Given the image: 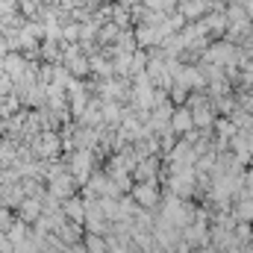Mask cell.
<instances>
[{"label":"cell","instance_id":"obj_1","mask_svg":"<svg viewBox=\"0 0 253 253\" xmlns=\"http://www.w3.org/2000/svg\"><path fill=\"white\" fill-rule=\"evenodd\" d=\"M68 171L77 177L80 186L88 183V177L94 174V150L91 147H77L68 153Z\"/></svg>","mask_w":253,"mask_h":253},{"label":"cell","instance_id":"obj_2","mask_svg":"<svg viewBox=\"0 0 253 253\" xmlns=\"http://www.w3.org/2000/svg\"><path fill=\"white\" fill-rule=\"evenodd\" d=\"M62 138L56 135V129H42L39 138L33 141V150L39 159H59V150H62Z\"/></svg>","mask_w":253,"mask_h":253},{"label":"cell","instance_id":"obj_3","mask_svg":"<svg viewBox=\"0 0 253 253\" xmlns=\"http://www.w3.org/2000/svg\"><path fill=\"white\" fill-rule=\"evenodd\" d=\"M77 189H80V183H77V177H74L71 171H65V174H59V177L53 180V183H47V191L56 194L59 200L71 197V194H77Z\"/></svg>","mask_w":253,"mask_h":253},{"label":"cell","instance_id":"obj_4","mask_svg":"<svg viewBox=\"0 0 253 253\" xmlns=\"http://www.w3.org/2000/svg\"><path fill=\"white\" fill-rule=\"evenodd\" d=\"M62 209H65V215H68L71 221L85 224V197H77V194L65 197V200H62Z\"/></svg>","mask_w":253,"mask_h":253},{"label":"cell","instance_id":"obj_5","mask_svg":"<svg viewBox=\"0 0 253 253\" xmlns=\"http://www.w3.org/2000/svg\"><path fill=\"white\" fill-rule=\"evenodd\" d=\"M129 194H132V197H135V203H138V206H144V209L156 206V200H159V194H156V189H153V183H138V186H132Z\"/></svg>","mask_w":253,"mask_h":253},{"label":"cell","instance_id":"obj_6","mask_svg":"<svg viewBox=\"0 0 253 253\" xmlns=\"http://www.w3.org/2000/svg\"><path fill=\"white\" fill-rule=\"evenodd\" d=\"M44 212V203H42V197H24V203L18 206V218H24L27 224H33L39 215Z\"/></svg>","mask_w":253,"mask_h":253},{"label":"cell","instance_id":"obj_7","mask_svg":"<svg viewBox=\"0 0 253 253\" xmlns=\"http://www.w3.org/2000/svg\"><path fill=\"white\" fill-rule=\"evenodd\" d=\"M135 177H138V183H153V177H156V159L153 156L150 159H138Z\"/></svg>","mask_w":253,"mask_h":253},{"label":"cell","instance_id":"obj_8","mask_svg":"<svg viewBox=\"0 0 253 253\" xmlns=\"http://www.w3.org/2000/svg\"><path fill=\"white\" fill-rule=\"evenodd\" d=\"M83 245H85V251H88V253H109V245H106V236H94V233H88Z\"/></svg>","mask_w":253,"mask_h":253},{"label":"cell","instance_id":"obj_9","mask_svg":"<svg viewBox=\"0 0 253 253\" xmlns=\"http://www.w3.org/2000/svg\"><path fill=\"white\" fill-rule=\"evenodd\" d=\"M129 18H132V15L126 12L124 6H115V9H112V21H115L121 30H126V27H129Z\"/></svg>","mask_w":253,"mask_h":253},{"label":"cell","instance_id":"obj_10","mask_svg":"<svg viewBox=\"0 0 253 253\" xmlns=\"http://www.w3.org/2000/svg\"><path fill=\"white\" fill-rule=\"evenodd\" d=\"M147 65V56L144 53H132V65H129V74H141Z\"/></svg>","mask_w":253,"mask_h":253},{"label":"cell","instance_id":"obj_11","mask_svg":"<svg viewBox=\"0 0 253 253\" xmlns=\"http://www.w3.org/2000/svg\"><path fill=\"white\" fill-rule=\"evenodd\" d=\"M186 126H189V112H177L171 121V129H186Z\"/></svg>","mask_w":253,"mask_h":253},{"label":"cell","instance_id":"obj_12","mask_svg":"<svg viewBox=\"0 0 253 253\" xmlns=\"http://www.w3.org/2000/svg\"><path fill=\"white\" fill-rule=\"evenodd\" d=\"M6 129H9V118H3V115H0V135H3Z\"/></svg>","mask_w":253,"mask_h":253}]
</instances>
